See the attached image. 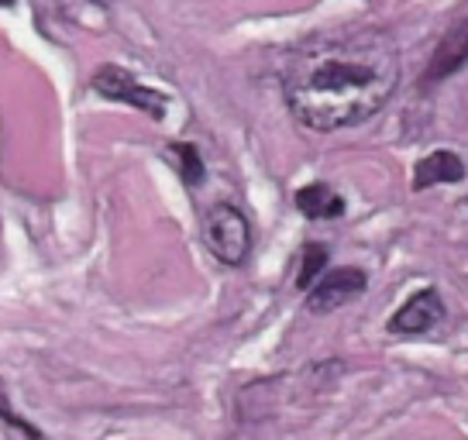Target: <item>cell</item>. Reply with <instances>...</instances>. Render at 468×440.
<instances>
[{"label":"cell","mask_w":468,"mask_h":440,"mask_svg":"<svg viewBox=\"0 0 468 440\" xmlns=\"http://www.w3.org/2000/svg\"><path fill=\"white\" fill-rule=\"evenodd\" d=\"M399 83V52L382 28H337L307 38L286 62L290 114L314 131L376 118Z\"/></svg>","instance_id":"6da1fadb"},{"label":"cell","mask_w":468,"mask_h":440,"mask_svg":"<svg viewBox=\"0 0 468 440\" xmlns=\"http://www.w3.org/2000/svg\"><path fill=\"white\" fill-rule=\"evenodd\" d=\"M204 241L224 265H241L251 251L249 217L234 204H214L204 210Z\"/></svg>","instance_id":"7a4b0ae2"},{"label":"cell","mask_w":468,"mask_h":440,"mask_svg":"<svg viewBox=\"0 0 468 440\" xmlns=\"http://www.w3.org/2000/svg\"><path fill=\"white\" fill-rule=\"evenodd\" d=\"M93 89H97L101 97H107V100L128 103V107L142 110L148 118H155V120L165 118V97H162L159 89L142 87L124 66H101V69L93 73Z\"/></svg>","instance_id":"3957f363"},{"label":"cell","mask_w":468,"mask_h":440,"mask_svg":"<svg viewBox=\"0 0 468 440\" xmlns=\"http://www.w3.org/2000/svg\"><path fill=\"white\" fill-rule=\"evenodd\" d=\"M368 286V276L362 268H331V272H324L321 282L314 286L307 293V309L310 313H331V309H341L345 303L351 299H358V296L366 293Z\"/></svg>","instance_id":"277c9868"},{"label":"cell","mask_w":468,"mask_h":440,"mask_svg":"<svg viewBox=\"0 0 468 440\" xmlns=\"http://www.w3.org/2000/svg\"><path fill=\"white\" fill-rule=\"evenodd\" d=\"M441 317H444L441 293L427 286V289H420L413 299H407L403 307L396 309V317L389 320V330H393V334H407V338H413V334H427Z\"/></svg>","instance_id":"5b68a950"},{"label":"cell","mask_w":468,"mask_h":440,"mask_svg":"<svg viewBox=\"0 0 468 440\" xmlns=\"http://www.w3.org/2000/svg\"><path fill=\"white\" fill-rule=\"evenodd\" d=\"M465 62H468V17H462L458 25L448 28V35H444V38L438 42V48H434V56H431V62H427L424 87L454 76Z\"/></svg>","instance_id":"8992f818"},{"label":"cell","mask_w":468,"mask_h":440,"mask_svg":"<svg viewBox=\"0 0 468 440\" xmlns=\"http://www.w3.org/2000/svg\"><path fill=\"white\" fill-rule=\"evenodd\" d=\"M465 179V162L458 159L454 152L448 148H438V152H431L424 159L417 162V169H413V190H431V186H438V183H462Z\"/></svg>","instance_id":"52a82bcc"},{"label":"cell","mask_w":468,"mask_h":440,"mask_svg":"<svg viewBox=\"0 0 468 440\" xmlns=\"http://www.w3.org/2000/svg\"><path fill=\"white\" fill-rule=\"evenodd\" d=\"M296 210L310 220H331L345 214V200L327 183H310L296 193Z\"/></svg>","instance_id":"ba28073f"},{"label":"cell","mask_w":468,"mask_h":440,"mask_svg":"<svg viewBox=\"0 0 468 440\" xmlns=\"http://www.w3.org/2000/svg\"><path fill=\"white\" fill-rule=\"evenodd\" d=\"M327 258H331V255H327V248H324V245H307V248H303V265H300L296 286L310 293V289L321 282L324 272H327Z\"/></svg>","instance_id":"9c48e42d"},{"label":"cell","mask_w":468,"mask_h":440,"mask_svg":"<svg viewBox=\"0 0 468 440\" xmlns=\"http://www.w3.org/2000/svg\"><path fill=\"white\" fill-rule=\"evenodd\" d=\"M169 155L179 162V176L186 179L190 186H200V183H204L207 169H204V159H200V152H197V148L176 141V145H169Z\"/></svg>","instance_id":"30bf717a"},{"label":"cell","mask_w":468,"mask_h":440,"mask_svg":"<svg viewBox=\"0 0 468 440\" xmlns=\"http://www.w3.org/2000/svg\"><path fill=\"white\" fill-rule=\"evenodd\" d=\"M0 420L7 426H15L17 434H25V437H31V440H42V434L35 430V426L28 424V420H21L15 410H11V399H7V389H4V382H0Z\"/></svg>","instance_id":"8fae6325"},{"label":"cell","mask_w":468,"mask_h":440,"mask_svg":"<svg viewBox=\"0 0 468 440\" xmlns=\"http://www.w3.org/2000/svg\"><path fill=\"white\" fill-rule=\"evenodd\" d=\"M90 4H97V7H107V4H111V0H90Z\"/></svg>","instance_id":"7c38bea8"}]
</instances>
